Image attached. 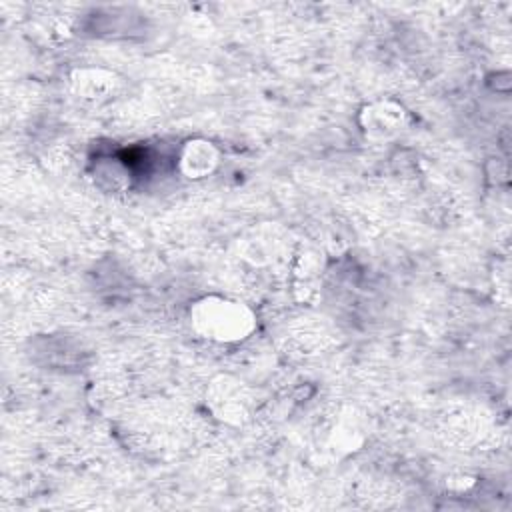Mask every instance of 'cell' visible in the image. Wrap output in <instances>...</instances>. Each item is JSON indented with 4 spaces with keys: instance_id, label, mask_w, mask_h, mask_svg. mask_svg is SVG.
Masks as SVG:
<instances>
[{
    "instance_id": "cell-1",
    "label": "cell",
    "mask_w": 512,
    "mask_h": 512,
    "mask_svg": "<svg viewBox=\"0 0 512 512\" xmlns=\"http://www.w3.org/2000/svg\"><path fill=\"white\" fill-rule=\"evenodd\" d=\"M190 326L196 336L214 344H236L256 330V314L236 298L208 294L190 308Z\"/></svg>"
},
{
    "instance_id": "cell-5",
    "label": "cell",
    "mask_w": 512,
    "mask_h": 512,
    "mask_svg": "<svg viewBox=\"0 0 512 512\" xmlns=\"http://www.w3.org/2000/svg\"><path fill=\"white\" fill-rule=\"evenodd\" d=\"M70 88L82 100H108L120 88V78L104 68H76L70 74Z\"/></svg>"
},
{
    "instance_id": "cell-2",
    "label": "cell",
    "mask_w": 512,
    "mask_h": 512,
    "mask_svg": "<svg viewBox=\"0 0 512 512\" xmlns=\"http://www.w3.org/2000/svg\"><path fill=\"white\" fill-rule=\"evenodd\" d=\"M410 122L408 110L394 100H376L362 106L358 114V124L366 138L388 140L400 134Z\"/></svg>"
},
{
    "instance_id": "cell-4",
    "label": "cell",
    "mask_w": 512,
    "mask_h": 512,
    "mask_svg": "<svg viewBox=\"0 0 512 512\" xmlns=\"http://www.w3.org/2000/svg\"><path fill=\"white\" fill-rule=\"evenodd\" d=\"M220 164V150L206 138H190L182 144L178 154V170L188 180H202Z\"/></svg>"
},
{
    "instance_id": "cell-3",
    "label": "cell",
    "mask_w": 512,
    "mask_h": 512,
    "mask_svg": "<svg viewBox=\"0 0 512 512\" xmlns=\"http://www.w3.org/2000/svg\"><path fill=\"white\" fill-rule=\"evenodd\" d=\"M208 408L224 422L238 424L250 412V396L246 386L230 376H218L208 390Z\"/></svg>"
}]
</instances>
